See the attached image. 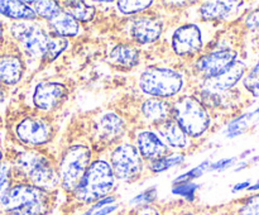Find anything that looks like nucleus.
I'll use <instances>...</instances> for the list:
<instances>
[{
	"label": "nucleus",
	"instance_id": "49530a36",
	"mask_svg": "<svg viewBox=\"0 0 259 215\" xmlns=\"http://www.w3.org/2000/svg\"><path fill=\"white\" fill-rule=\"evenodd\" d=\"M176 215H195V214L191 211H185V212H179V214H176Z\"/></svg>",
	"mask_w": 259,
	"mask_h": 215
},
{
	"label": "nucleus",
	"instance_id": "4468645a",
	"mask_svg": "<svg viewBox=\"0 0 259 215\" xmlns=\"http://www.w3.org/2000/svg\"><path fill=\"white\" fill-rule=\"evenodd\" d=\"M163 30L164 24L162 18L157 14H149L146 12L132 18L128 27V34L136 45L148 46L161 39Z\"/></svg>",
	"mask_w": 259,
	"mask_h": 215
},
{
	"label": "nucleus",
	"instance_id": "a878e982",
	"mask_svg": "<svg viewBox=\"0 0 259 215\" xmlns=\"http://www.w3.org/2000/svg\"><path fill=\"white\" fill-rule=\"evenodd\" d=\"M255 121H257V119H255V115L253 114V111H245V113L239 114V115H237L229 121L225 133H227V136L229 138L239 137L242 134H244L250 128V125L253 123H255Z\"/></svg>",
	"mask_w": 259,
	"mask_h": 215
},
{
	"label": "nucleus",
	"instance_id": "de8ad7c7",
	"mask_svg": "<svg viewBox=\"0 0 259 215\" xmlns=\"http://www.w3.org/2000/svg\"><path fill=\"white\" fill-rule=\"evenodd\" d=\"M3 162V152H2V148H0V163Z\"/></svg>",
	"mask_w": 259,
	"mask_h": 215
},
{
	"label": "nucleus",
	"instance_id": "2f4dec72",
	"mask_svg": "<svg viewBox=\"0 0 259 215\" xmlns=\"http://www.w3.org/2000/svg\"><path fill=\"white\" fill-rule=\"evenodd\" d=\"M237 215H259V192L250 194L240 202Z\"/></svg>",
	"mask_w": 259,
	"mask_h": 215
},
{
	"label": "nucleus",
	"instance_id": "f257e3e1",
	"mask_svg": "<svg viewBox=\"0 0 259 215\" xmlns=\"http://www.w3.org/2000/svg\"><path fill=\"white\" fill-rule=\"evenodd\" d=\"M10 164L13 176L17 177L19 182H27L53 194L57 192L60 187L57 161L42 149L27 148L18 152Z\"/></svg>",
	"mask_w": 259,
	"mask_h": 215
},
{
	"label": "nucleus",
	"instance_id": "423d86ee",
	"mask_svg": "<svg viewBox=\"0 0 259 215\" xmlns=\"http://www.w3.org/2000/svg\"><path fill=\"white\" fill-rule=\"evenodd\" d=\"M94 158V149L85 142H75L66 147L57 159L60 189L71 195Z\"/></svg>",
	"mask_w": 259,
	"mask_h": 215
},
{
	"label": "nucleus",
	"instance_id": "a19ab883",
	"mask_svg": "<svg viewBox=\"0 0 259 215\" xmlns=\"http://www.w3.org/2000/svg\"><path fill=\"white\" fill-rule=\"evenodd\" d=\"M249 166H250L249 161H248V159H244V161H240V163L238 164L237 168H235L234 171L235 172H240V171H243V169L248 168V167H249Z\"/></svg>",
	"mask_w": 259,
	"mask_h": 215
},
{
	"label": "nucleus",
	"instance_id": "f8f14e48",
	"mask_svg": "<svg viewBox=\"0 0 259 215\" xmlns=\"http://www.w3.org/2000/svg\"><path fill=\"white\" fill-rule=\"evenodd\" d=\"M171 50L177 57L194 61L204 52V35L201 28L195 23L179 25L171 35Z\"/></svg>",
	"mask_w": 259,
	"mask_h": 215
},
{
	"label": "nucleus",
	"instance_id": "1a4fd4ad",
	"mask_svg": "<svg viewBox=\"0 0 259 215\" xmlns=\"http://www.w3.org/2000/svg\"><path fill=\"white\" fill-rule=\"evenodd\" d=\"M108 161L116 181L125 184L138 181L147 169V163L134 144L128 141H121L110 148Z\"/></svg>",
	"mask_w": 259,
	"mask_h": 215
},
{
	"label": "nucleus",
	"instance_id": "4c0bfd02",
	"mask_svg": "<svg viewBox=\"0 0 259 215\" xmlns=\"http://www.w3.org/2000/svg\"><path fill=\"white\" fill-rule=\"evenodd\" d=\"M238 162L237 157H230V158H222L219 161H217L215 163L210 164L209 171H224V169L230 168V167L234 166L235 163Z\"/></svg>",
	"mask_w": 259,
	"mask_h": 215
},
{
	"label": "nucleus",
	"instance_id": "b1692460",
	"mask_svg": "<svg viewBox=\"0 0 259 215\" xmlns=\"http://www.w3.org/2000/svg\"><path fill=\"white\" fill-rule=\"evenodd\" d=\"M62 8L78 23H90L96 17V8L86 2H62Z\"/></svg>",
	"mask_w": 259,
	"mask_h": 215
},
{
	"label": "nucleus",
	"instance_id": "4be33fe9",
	"mask_svg": "<svg viewBox=\"0 0 259 215\" xmlns=\"http://www.w3.org/2000/svg\"><path fill=\"white\" fill-rule=\"evenodd\" d=\"M48 30H50L52 34L58 35V37L63 38H75L77 37L81 33V24L70 14L68 12H66L65 9H62V12L57 15L56 18H53L52 20H50L48 23H46Z\"/></svg>",
	"mask_w": 259,
	"mask_h": 215
},
{
	"label": "nucleus",
	"instance_id": "7c9ffc66",
	"mask_svg": "<svg viewBox=\"0 0 259 215\" xmlns=\"http://www.w3.org/2000/svg\"><path fill=\"white\" fill-rule=\"evenodd\" d=\"M13 169L10 162H2L0 163V201L8 194L13 186Z\"/></svg>",
	"mask_w": 259,
	"mask_h": 215
},
{
	"label": "nucleus",
	"instance_id": "aec40b11",
	"mask_svg": "<svg viewBox=\"0 0 259 215\" xmlns=\"http://www.w3.org/2000/svg\"><path fill=\"white\" fill-rule=\"evenodd\" d=\"M154 131L158 133V136L161 137L162 141L167 144L169 149L182 153L192 146V139L182 131L181 126L174 119L154 128Z\"/></svg>",
	"mask_w": 259,
	"mask_h": 215
},
{
	"label": "nucleus",
	"instance_id": "c85d7f7f",
	"mask_svg": "<svg viewBox=\"0 0 259 215\" xmlns=\"http://www.w3.org/2000/svg\"><path fill=\"white\" fill-rule=\"evenodd\" d=\"M153 4L154 2H152V0H136V2L120 0V2H116V8L123 15L133 17V15L143 14V13L148 12Z\"/></svg>",
	"mask_w": 259,
	"mask_h": 215
},
{
	"label": "nucleus",
	"instance_id": "0eeeda50",
	"mask_svg": "<svg viewBox=\"0 0 259 215\" xmlns=\"http://www.w3.org/2000/svg\"><path fill=\"white\" fill-rule=\"evenodd\" d=\"M239 60V51L234 46L222 45L211 47L192 61L191 73L197 82L212 80L227 72Z\"/></svg>",
	"mask_w": 259,
	"mask_h": 215
},
{
	"label": "nucleus",
	"instance_id": "c756f323",
	"mask_svg": "<svg viewBox=\"0 0 259 215\" xmlns=\"http://www.w3.org/2000/svg\"><path fill=\"white\" fill-rule=\"evenodd\" d=\"M68 46H70V39L63 37H58V35L51 33L50 42H48L47 47V53H46L43 63H52L53 61L57 60V58L67 50Z\"/></svg>",
	"mask_w": 259,
	"mask_h": 215
},
{
	"label": "nucleus",
	"instance_id": "c9c22d12",
	"mask_svg": "<svg viewBox=\"0 0 259 215\" xmlns=\"http://www.w3.org/2000/svg\"><path fill=\"white\" fill-rule=\"evenodd\" d=\"M245 29L250 32H258L259 30V7L249 10L243 19Z\"/></svg>",
	"mask_w": 259,
	"mask_h": 215
},
{
	"label": "nucleus",
	"instance_id": "79ce46f5",
	"mask_svg": "<svg viewBox=\"0 0 259 215\" xmlns=\"http://www.w3.org/2000/svg\"><path fill=\"white\" fill-rule=\"evenodd\" d=\"M247 191L252 192V194H254V192H259V180H258V181H255L254 184L250 185L249 189H248Z\"/></svg>",
	"mask_w": 259,
	"mask_h": 215
},
{
	"label": "nucleus",
	"instance_id": "ea45409f",
	"mask_svg": "<svg viewBox=\"0 0 259 215\" xmlns=\"http://www.w3.org/2000/svg\"><path fill=\"white\" fill-rule=\"evenodd\" d=\"M248 71H249L250 73H253V75L258 76V77H259V55H258L257 60H255V62L253 63L252 67L248 68Z\"/></svg>",
	"mask_w": 259,
	"mask_h": 215
},
{
	"label": "nucleus",
	"instance_id": "20e7f679",
	"mask_svg": "<svg viewBox=\"0 0 259 215\" xmlns=\"http://www.w3.org/2000/svg\"><path fill=\"white\" fill-rule=\"evenodd\" d=\"M172 119L192 141L206 136L212 126L211 111L194 94H182L172 100Z\"/></svg>",
	"mask_w": 259,
	"mask_h": 215
},
{
	"label": "nucleus",
	"instance_id": "37998d69",
	"mask_svg": "<svg viewBox=\"0 0 259 215\" xmlns=\"http://www.w3.org/2000/svg\"><path fill=\"white\" fill-rule=\"evenodd\" d=\"M3 42H4V24H3L2 19H0V47H2Z\"/></svg>",
	"mask_w": 259,
	"mask_h": 215
},
{
	"label": "nucleus",
	"instance_id": "9b49d317",
	"mask_svg": "<svg viewBox=\"0 0 259 215\" xmlns=\"http://www.w3.org/2000/svg\"><path fill=\"white\" fill-rule=\"evenodd\" d=\"M128 133V123L125 118L116 111H105L93 121L90 128L91 148L98 149L113 148L123 141Z\"/></svg>",
	"mask_w": 259,
	"mask_h": 215
},
{
	"label": "nucleus",
	"instance_id": "412c9836",
	"mask_svg": "<svg viewBox=\"0 0 259 215\" xmlns=\"http://www.w3.org/2000/svg\"><path fill=\"white\" fill-rule=\"evenodd\" d=\"M109 62L123 70L138 67L142 60L141 51L133 43H119L109 52Z\"/></svg>",
	"mask_w": 259,
	"mask_h": 215
},
{
	"label": "nucleus",
	"instance_id": "f704fd0d",
	"mask_svg": "<svg viewBox=\"0 0 259 215\" xmlns=\"http://www.w3.org/2000/svg\"><path fill=\"white\" fill-rule=\"evenodd\" d=\"M157 200V190L156 187H151V189L144 190L143 192L138 194L131 200V205L133 207L142 206V205H149L154 204Z\"/></svg>",
	"mask_w": 259,
	"mask_h": 215
},
{
	"label": "nucleus",
	"instance_id": "a211bd4d",
	"mask_svg": "<svg viewBox=\"0 0 259 215\" xmlns=\"http://www.w3.org/2000/svg\"><path fill=\"white\" fill-rule=\"evenodd\" d=\"M245 7V2H204L199 7V15L205 22H224L238 17Z\"/></svg>",
	"mask_w": 259,
	"mask_h": 215
},
{
	"label": "nucleus",
	"instance_id": "cd10ccee",
	"mask_svg": "<svg viewBox=\"0 0 259 215\" xmlns=\"http://www.w3.org/2000/svg\"><path fill=\"white\" fill-rule=\"evenodd\" d=\"M185 161V154L181 152H171L167 154L163 158L158 159V161L153 162V163L147 164V169L152 174H159V172H164L172 167L180 166L184 163Z\"/></svg>",
	"mask_w": 259,
	"mask_h": 215
},
{
	"label": "nucleus",
	"instance_id": "9d476101",
	"mask_svg": "<svg viewBox=\"0 0 259 215\" xmlns=\"http://www.w3.org/2000/svg\"><path fill=\"white\" fill-rule=\"evenodd\" d=\"M14 133L25 148L40 149L55 139L56 128L50 116L33 113L15 124Z\"/></svg>",
	"mask_w": 259,
	"mask_h": 215
},
{
	"label": "nucleus",
	"instance_id": "6ab92c4d",
	"mask_svg": "<svg viewBox=\"0 0 259 215\" xmlns=\"http://www.w3.org/2000/svg\"><path fill=\"white\" fill-rule=\"evenodd\" d=\"M27 70L25 58L20 51L7 52L0 55V85L8 88L22 81Z\"/></svg>",
	"mask_w": 259,
	"mask_h": 215
},
{
	"label": "nucleus",
	"instance_id": "6e6552de",
	"mask_svg": "<svg viewBox=\"0 0 259 215\" xmlns=\"http://www.w3.org/2000/svg\"><path fill=\"white\" fill-rule=\"evenodd\" d=\"M10 34L17 42L24 58L34 62H43L47 53L51 32L39 22H14L10 27Z\"/></svg>",
	"mask_w": 259,
	"mask_h": 215
},
{
	"label": "nucleus",
	"instance_id": "58836bf2",
	"mask_svg": "<svg viewBox=\"0 0 259 215\" xmlns=\"http://www.w3.org/2000/svg\"><path fill=\"white\" fill-rule=\"evenodd\" d=\"M250 185H252V182H250L249 180H247V181L238 182V184H235L234 186H233L232 191H233V192H240V191H244V190H248V189H249Z\"/></svg>",
	"mask_w": 259,
	"mask_h": 215
},
{
	"label": "nucleus",
	"instance_id": "2eb2a0df",
	"mask_svg": "<svg viewBox=\"0 0 259 215\" xmlns=\"http://www.w3.org/2000/svg\"><path fill=\"white\" fill-rule=\"evenodd\" d=\"M131 142L147 164L153 163L171 153V149L162 141L158 133L147 126L137 128Z\"/></svg>",
	"mask_w": 259,
	"mask_h": 215
},
{
	"label": "nucleus",
	"instance_id": "39448f33",
	"mask_svg": "<svg viewBox=\"0 0 259 215\" xmlns=\"http://www.w3.org/2000/svg\"><path fill=\"white\" fill-rule=\"evenodd\" d=\"M186 86L184 73L168 66H148L138 77V88L148 98L174 100Z\"/></svg>",
	"mask_w": 259,
	"mask_h": 215
},
{
	"label": "nucleus",
	"instance_id": "473e14b6",
	"mask_svg": "<svg viewBox=\"0 0 259 215\" xmlns=\"http://www.w3.org/2000/svg\"><path fill=\"white\" fill-rule=\"evenodd\" d=\"M242 88L252 99L259 98V77L247 71L245 76L242 80Z\"/></svg>",
	"mask_w": 259,
	"mask_h": 215
},
{
	"label": "nucleus",
	"instance_id": "393cba45",
	"mask_svg": "<svg viewBox=\"0 0 259 215\" xmlns=\"http://www.w3.org/2000/svg\"><path fill=\"white\" fill-rule=\"evenodd\" d=\"M32 10L34 12L38 19L48 23L53 18L57 17L62 12V4L61 2H53V0H43V2H25Z\"/></svg>",
	"mask_w": 259,
	"mask_h": 215
},
{
	"label": "nucleus",
	"instance_id": "a18cd8bd",
	"mask_svg": "<svg viewBox=\"0 0 259 215\" xmlns=\"http://www.w3.org/2000/svg\"><path fill=\"white\" fill-rule=\"evenodd\" d=\"M252 111H253V114L255 115V119H257V121H258L259 120V100H258V106L254 109V110H252Z\"/></svg>",
	"mask_w": 259,
	"mask_h": 215
},
{
	"label": "nucleus",
	"instance_id": "f3484780",
	"mask_svg": "<svg viewBox=\"0 0 259 215\" xmlns=\"http://www.w3.org/2000/svg\"><path fill=\"white\" fill-rule=\"evenodd\" d=\"M247 71V63H245L244 61L239 60L237 61L227 72L223 73L219 77L199 82V89L217 94H223L228 93V91L235 90L237 86L242 82L243 77L245 76Z\"/></svg>",
	"mask_w": 259,
	"mask_h": 215
},
{
	"label": "nucleus",
	"instance_id": "7ed1b4c3",
	"mask_svg": "<svg viewBox=\"0 0 259 215\" xmlns=\"http://www.w3.org/2000/svg\"><path fill=\"white\" fill-rule=\"evenodd\" d=\"M116 182L118 181L108 159L101 156L96 157L91 161L90 166L71 196L77 204L90 206L99 200L111 195L115 190Z\"/></svg>",
	"mask_w": 259,
	"mask_h": 215
},
{
	"label": "nucleus",
	"instance_id": "e433bc0d",
	"mask_svg": "<svg viewBox=\"0 0 259 215\" xmlns=\"http://www.w3.org/2000/svg\"><path fill=\"white\" fill-rule=\"evenodd\" d=\"M132 215H163L161 209L154 206V204L149 205H142V206L133 207L132 210Z\"/></svg>",
	"mask_w": 259,
	"mask_h": 215
},
{
	"label": "nucleus",
	"instance_id": "72a5a7b5",
	"mask_svg": "<svg viewBox=\"0 0 259 215\" xmlns=\"http://www.w3.org/2000/svg\"><path fill=\"white\" fill-rule=\"evenodd\" d=\"M197 187L199 186L196 184H194V182H185V184L175 185L172 192L175 195H177V196H181L185 200H187V201L192 202L195 200V194H196Z\"/></svg>",
	"mask_w": 259,
	"mask_h": 215
},
{
	"label": "nucleus",
	"instance_id": "5701e85b",
	"mask_svg": "<svg viewBox=\"0 0 259 215\" xmlns=\"http://www.w3.org/2000/svg\"><path fill=\"white\" fill-rule=\"evenodd\" d=\"M0 15L13 19L14 22H34L38 20L32 8L25 2L3 0L0 2Z\"/></svg>",
	"mask_w": 259,
	"mask_h": 215
},
{
	"label": "nucleus",
	"instance_id": "c03bdc74",
	"mask_svg": "<svg viewBox=\"0 0 259 215\" xmlns=\"http://www.w3.org/2000/svg\"><path fill=\"white\" fill-rule=\"evenodd\" d=\"M4 99H5V90H4V86L0 85V104H2L3 101H4Z\"/></svg>",
	"mask_w": 259,
	"mask_h": 215
},
{
	"label": "nucleus",
	"instance_id": "dca6fc26",
	"mask_svg": "<svg viewBox=\"0 0 259 215\" xmlns=\"http://www.w3.org/2000/svg\"><path fill=\"white\" fill-rule=\"evenodd\" d=\"M139 115L147 128H157L172 119V100L146 98L139 104Z\"/></svg>",
	"mask_w": 259,
	"mask_h": 215
},
{
	"label": "nucleus",
	"instance_id": "f03ea898",
	"mask_svg": "<svg viewBox=\"0 0 259 215\" xmlns=\"http://www.w3.org/2000/svg\"><path fill=\"white\" fill-rule=\"evenodd\" d=\"M56 194L27 182H14L0 201V210L8 215H48Z\"/></svg>",
	"mask_w": 259,
	"mask_h": 215
},
{
	"label": "nucleus",
	"instance_id": "bb28decb",
	"mask_svg": "<svg viewBox=\"0 0 259 215\" xmlns=\"http://www.w3.org/2000/svg\"><path fill=\"white\" fill-rule=\"evenodd\" d=\"M120 209V204L116 202V197L113 195L99 200L95 204L90 205L89 209L81 212L80 215H114Z\"/></svg>",
	"mask_w": 259,
	"mask_h": 215
},
{
	"label": "nucleus",
	"instance_id": "ddd939ff",
	"mask_svg": "<svg viewBox=\"0 0 259 215\" xmlns=\"http://www.w3.org/2000/svg\"><path fill=\"white\" fill-rule=\"evenodd\" d=\"M68 95V88L60 81L38 82L32 94V103L35 113L51 115L66 103Z\"/></svg>",
	"mask_w": 259,
	"mask_h": 215
}]
</instances>
